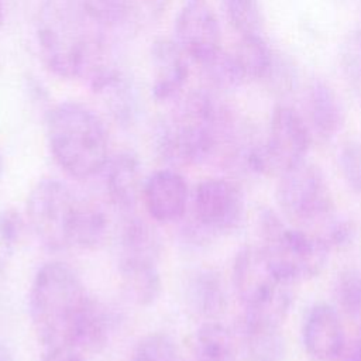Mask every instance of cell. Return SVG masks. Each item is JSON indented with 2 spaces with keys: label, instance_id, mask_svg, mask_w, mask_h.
Listing matches in <instances>:
<instances>
[{
  "label": "cell",
  "instance_id": "obj_24",
  "mask_svg": "<svg viewBox=\"0 0 361 361\" xmlns=\"http://www.w3.org/2000/svg\"><path fill=\"white\" fill-rule=\"evenodd\" d=\"M121 255L140 257L158 261L161 254V238L158 233L142 219L130 217L120 234Z\"/></svg>",
  "mask_w": 361,
  "mask_h": 361
},
{
  "label": "cell",
  "instance_id": "obj_39",
  "mask_svg": "<svg viewBox=\"0 0 361 361\" xmlns=\"http://www.w3.org/2000/svg\"><path fill=\"white\" fill-rule=\"evenodd\" d=\"M0 4H1V0H0Z\"/></svg>",
  "mask_w": 361,
  "mask_h": 361
},
{
  "label": "cell",
  "instance_id": "obj_23",
  "mask_svg": "<svg viewBox=\"0 0 361 361\" xmlns=\"http://www.w3.org/2000/svg\"><path fill=\"white\" fill-rule=\"evenodd\" d=\"M243 336L252 361H282L286 345L279 326L243 320Z\"/></svg>",
  "mask_w": 361,
  "mask_h": 361
},
{
  "label": "cell",
  "instance_id": "obj_36",
  "mask_svg": "<svg viewBox=\"0 0 361 361\" xmlns=\"http://www.w3.org/2000/svg\"><path fill=\"white\" fill-rule=\"evenodd\" d=\"M134 1V13L142 11L145 16L158 17L166 6L168 0H133Z\"/></svg>",
  "mask_w": 361,
  "mask_h": 361
},
{
  "label": "cell",
  "instance_id": "obj_19",
  "mask_svg": "<svg viewBox=\"0 0 361 361\" xmlns=\"http://www.w3.org/2000/svg\"><path fill=\"white\" fill-rule=\"evenodd\" d=\"M186 302L200 317L220 316L227 307V292L220 274L210 268L195 271L186 283Z\"/></svg>",
  "mask_w": 361,
  "mask_h": 361
},
{
  "label": "cell",
  "instance_id": "obj_25",
  "mask_svg": "<svg viewBox=\"0 0 361 361\" xmlns=\"http://www.w3.org/2000/svg\"><path fill=\"white\" fill-rule=\"evenodd\" d=\"M109 221L104 212L93 203L80 202L75 226L73 247L83 250L97 248L106 238Z\"/></svg>",
  "mask_w": 361,
  "mask_h": 361
},
{
  "label": "cell",
  "instance_id": "obj_26",
  "mask_svg": "<svg viewBox=\"0 0 361 361\" xmlns=\"http://www.w3.org/2000/svg\"><path fill=\"white\" fill-rule=\"evenodd\" d=\"M200 66L210 85L219 90H234L245 82L233 52L228 54L221 49Z\"/></svg>",
  "mask_w": 361,
  "mask_h": 361
},
{
  "label": "cell",
  "instance_id": "obj_32",
  "mask_svg": "<svg viewBox=\"0 0 361 361\" xmlns=\"http://www.w3.org/2000/svg\"><path fill=\"white\" fill-rule=\"evenodd\" d=\"M340 63L348 80L361 90V31L350 34L343 42Z\"/></svg>",
  "mask_w": 361,
  "mask_h": 361
},
{
  "label": "cell",
  "instance_id": "obj_8",
  "mask_svg": "<svg viewBox=\"0 0 361 361\" xmlns=\"http://www.w3.org/2000/svg\"><path fill=\"white\" fill-rule=\"evenodd\" d=\"M276 199L288 217L302 223L327 220L333 212V197L323 172L306 161L281 175Z\"/></svg>",
  "mask_w": 361,
  "mask_h": 361
},
{
  "label": "cell",
  "instance_id": "obj_5",
  "mask_svg": "<svg viewBox=\"0 0 361 361\" xmlns=\"http://www.w3.org/2000/svg\"><path fill=\"white\" fill-rule=\"evenodd\" d=\"M233 282L245 307L244 320L281 327L289 312L292 295L289 283L278 275L261 245H247L237 252Z\"/></svg>",
  "mask_w": 361,
  "mask_h": 361
},
{
  "label": "cell",
  "instance_id": "obj_14",
  "mask_svg": "<svg viewBox=\"0 0 361 361\" xmlns=\"http://www.w3.org/2000/svg\"><path fill=\"white\" fill-rule=\"evenodd\" d=\"M312 137L329 141L337 135L344 121L343 103L336 90L322 79H312L303 93L302 113Z\"/></svg>",
  "mask_w": 361,
  "mask_h": 361
},
{
  "label": "cell",
  "instance_id": "obj_17",
  "mask_svg": "<svg viewBox=\"0 0 361 361\" xmlns=\"http://www.w3.org/2000/svg\"><path fill=\"white\" fill-rule=\"evenodd\" d=\"M157 264L155 259L120 255V285L127 299L134 305L149 306L159 298L162 279Z\"/></svg>",
  "mask_w": 361,
  "mask_h": 361
},
{
  "label": "cell",
  "instance_id": "obj_1",
  "mask_svg": "<svg viewBox=\"0 0 361 361\" xmlns=\"http://www.w3.org/2000/svg\"><path fill=\"white\" fill-rule=\"evenodd\" d=\"M104 28L82 0H44L37 21V42L47 68L65 79L87 78L102 71Z\"/></svg>",
  "mask_w": 361,
  "mask_h": 361
},
{
  "label": "cell",
  "instance_id": "obj_30",
  "mask_svg": "<svg viewBox=\"0 0 361 361\" xmlns=\"http://www.w3.org/2000/svg\"><path fill=\"white\" fill-rule=\"evenodd\" d=\"M176 345L165 333H151L135 345L130 361H176Z\"/></svg>",
  "mask_w": 361,
  "mask_h": 361
},
{
  "label": "cell",
  "instance_id": "obj_21",
  "mask_svg": "<svg viewBox=\"0 0 361 361\" xmlns=\"http://www.w3.org/2000/svg\"><path fill=\"white\" fill-rule=\"evenodd\" d=\"M233 55L245 82L267 80L276 58L261 34L240 35V41L235 45Z\"/></svg>",
  "mask_w": 361,
  "mask_h": 361
},
{
  "label": "cell",
  "instance_id": "obj_11",
  "mask_svg": "<svg viewBox=\"0 0 361 361\" xmlns=\"http://www.w3.org/2000/svg\"><path fill=\"white\" fill-rule=\"evenodd\" d=\"M185 55L203 65L221 51V30L204 0H188L175 18V39Z\"/></svg>",
  "mask_w": 361,
  "mask_h": 361
},
{
  "label": "cell",
  "instance_id": "obj_7",
  "mask_svg": "<svg viewBox=\"0 0 361 361\" xmlns=\"http://www.w3.org/2000/svg\"><path fill=\"white\" fill-rule=\"evenodd\" d=\"M80 202L58 179L44 178L34 185L27 197V220L45 248L62 251L73 247Z\"/></svg>",
  "mask_w": 361,
  "mask_h": 361
},
{
  "label": "cell",
  "instance_id": "obj_29",
  "mask_svg": "<svg viewBox=\"0 0 361 361\" xmlns=\"http://www.w3.org/2000/svg\"><path fill=\"white\" fill-rule=\"evenodd\" d=\"M334 295L340 307L350 316L361 314V272L345 269L337 275Z\"/></svg>",
  "mask_w": 361,
  "mask_h": 361
},
{
  "label": "cell",
  "instance_id": "obj_2",
  "mask_svg": "<svg viewBox=\"0 0 361 361\" xmlns=\"http://www.w3.org/2000/svg\"><path fill=\"white\" fill-rule=\"evenodd\" d=\"M231 134V118L209 92L195 90L155 130V147L173 165L202 164Z\"/></svg>",
  "mask_w": 361,
  "mask_h": 361
},
{
  "label": "cell",
  "instance_id": "obj_16",
  "mask_svg": "<svg viewBox=\"0 0 361 361\" xmlns=\"http://www.w3.org/2000/svg\"><path fill=\"white\" fill-rule=\"evenodd\" d=\"M106 192L117 209L131 210L142 195L141 166L137 157L131 152H120L109 157L103 171Z\"/></svg>",
  "mask_w": 361,
  "mask_h": 361
},
{
  "label": "cell",
  "instance_id": "obj_28",
  "mask_svg": "<svg viewBox=\"0 0 361 361\" xmlns=\"http://www.w3.org/2000/svg\"><path fill=\"white\" fill-rule=\"evenodd\" d=\"M89 16L104 30L124 24L134 13L133 0H82Z\"/></svg>",
  "mask_w": 361,
  "mask_h": 361
},
{
  "label": "cell",
  "instance_id": "obj_33",
  "mask_svg": "<svg viewBox=\"0 0 361 361\" xmlns=\"http://www.w3.org/2000/svg\"><path fill=\"white\" fill-rule=\"evenodd\" d=\"M21 221L13 210L0 212V271L8 264L18 235H20Z\"/></svg>",
  "mask_w": 361,
  "mask_h": 361
},
{
  "label": "cell",
  "instance_id": "obj_27",
  "mask_svg": "<svg viewBox=\"0 0 361 361\" xmlns=\"http://www.w3.org/2000/svg\"><path fill=\"white\" fill-rule=\"evenodd\" d=\"M230 25L240 35L261 34L262 14L258 0H221Z\"/></svg>",
  "mask_w": 361,
  "mask_h": 361
},
{
  "label": "cell",
  "instance_id": "obj_38",
  "mask_svg": "<svg viewBox=\"0 0 361 361\" xmlns=\"http://www.w3.org/2000/svg\"><path fill=\"white\" fill-rule=\"evenodd\" d=\"M188 361H196V360H193V358H190V360H188Z\"/></svg>",
  "mask_w": 361,
  "mask_h": 361
},
{
  "label": "cell",
  "instance_id": "obj_37",
  "mask_svg": "<svg viewBox=\"0 0 361 361\" xmlns=\"http://www.w3.org/2000/svg\"><path fill=\"white\" fill-rule=\"evenodd\" d=\"M344 361H361V330L351 343L348 350H344Z\"/></svg>",
  "mask_w": 361,
  "mask_h": 361
},
{
  "label": "cell",
  "instance_id": "obj_4",
  "mask_svg": "<svg viewBox=\"0 0 361 361\" xmlns=\"http://www.w3.org/2000/svg\"><path fill=\"white\" fill-rule=\"evenodd\" d=\"M47 138L56 164L76 179L100 173L109 159L103 121L87 106L62 102L47 113Z\"/></svg>",
  "mask_w": 361,
  "mask_h": 361
},
{
  "label": "cell",
  "instance_id": "obj_35",
  "mask_svg": "<svg viewBox=\"0 0 361 361\" xmlns=\"http://www.w3.org/2000/svg\"><path fill=\"white\" fill-rule=\"evenodd\" d=\"M42 361H87V357L72 345H58L48 348Z\"/></svg>",
  "mask_w": 361,
  "mask_h": 361
},
{
  "label": "cell",
  "instance_id": "obj_13",
  "mask_svg": "<svg viewBox=\"0 0 361 361\" xmlns=\"http://www.w3.org/2000/svg\"><path fill=\"white\" fill-rule=\"evenodd\" d=\"M302 340L313 358L331 361L343 355L345 334L334 307L327 303L312 306L303 322Z\"/></svg>",
  "mask_w": 361,
  "mask_h": 361
},
{
  "label": "cell",
  "instance_id": "obj_12",
  "mask_svg": "<svg viewBox=\"0 0 361 361\" xmlns=\"http://www.w3.org/2000/svg\"><path fill=\"white\" fill-rule=\"evenodd\" d=\"M188 183L173 169L151 173L142 186V199L149 216L159 223L180 220L188 206Z\"/></svg>",
  "mask_w": 361,
  "mask_h": 361
},
{
  "label": "cell",
  "instance_id": "obj_34",
  "mask_svg": "<svg viewBox=\"0 0 361 361\" xmlns=\"http://www.w3.org/2000/svg\"><path fill=\"white\" fill-rule=\"evenodd\" d=\"M329 248H344L348 247L355 237V227L351 220L345 217L327 219L324 234L320 235Z\"/></svg>",
  "mask_w": 361,
  "mask_h": 361
},
{
  "label": "cell",
  "instance_id": "obj_22",
  "mask_svg": "<svg viewBox=\"0 0 361 361\" xmlns=\"http://www.w3.org/2000/svg\"><path fill=\"white\" fill-rule=\"evenodd\" d=\"M192 354L196 361H235V344L227 327L207 322L193 334Z\"/></svg>",
  "mask_w": 361,
  "mask_h": 361
},
{
  "label": "cell",
  "instance_id": "obj_10",
  "mask_svg": "<svg viewBox=\"0 0 361 361\" xmlns=\"http://www.w3.org/2000/svg\"><path fill=\"white\" fill-rule=\"evenodd\" d=\"M312 133L300 111L288 106L274 107L268 138L264 142L268 173H283L306 161Z\"/></svg>",
  "mask_w": 361,
  "mask_h": 361
},
{
  "label": "cell",
  "instance_id": "obj_3",
  "mask_svg": "<svg viewBox=\"0 0 361 361\" xmlns=\"http://www.w3.org/2000/svg\"><path fill=\"white\" fill-rule=\"evenodd\" d=\"M90 299L79 275L68 264H44L34 276L28 299L38 341L47 348L71 345Z\"/></svg>",
  "mask_w": 361,
  "mask_h": 361
},
{
  "label": "cell",
  "instance_id": "obj_6",
  "mask_svg": "<svg viewBox=\"0 0 361 361\" xmlns=\"http://www.w3.org/2000/svg\"><path fill=\"white\" fill-rule=\"evenodd\" d=\"M259 234L261 247L289 285L317 276L327 264L330 248L320 235L288 226L272 210L261 212Z\"/></svg>",
  "mask_w": 361,
  "mask_h": 361
},
{
  "label": "cell",
  "instance_id": "obj_18",
  "mask_svg": "<svg viewBox=\"0 0 361 361\" xmlns=\"http://www.w3.org/2000/svg\"><path fill=\"white\" fill-rule=\"evenodd\" d=\"M92 89L103 97L110 114L121 126H130L137 116V97L127 76L120 71L104 66L90 79Z\"/></svg>",
  "mask_w": 361,
  "mask_h": 361
},
{
  "label": "cell",
  "instance_id": "obj_20",
  "mask_svg": "<svg viewBox=\"0 0 361 361\" xmlns=\"http://www.w3.org/2000/svg\"><path fill=\"white\" fill-rule=\"evenodd\" d=\"M114 326L116 317L113 312L92 298L76 327L71 345L86 355L99 353L110 341Z\"/></svg>",
  "mask_w": 361,
  "mask_h": 361
},
{
  "label": "cell",
  "instance_id": "obj_9",
  "mask_svg": "<svg viewBox=\"0 0 361 361\" xmlns=\"http://www.w3.org/2000/svg\"><path fill=\"white\" fill-rule=\"evenodd\" d=\"M193 213L200 231L206 234L231 233L243 223L245 213L244 195L228 179H204L195 189Z\"/></svg>",
  "mask_w": 361,
  "mask_h": 361
},
{
  "label": "cell",
  "instance_id": "obj_31",
  "mask_svg": "<svg viewBox=\"0 0 361 361\" xmlns=\"http://www.w3.org/2000/svg\"><path fill=\"white\" fill-rule=\"evenodd\" d=\"M338 168L348 188L361 195V144L351 141L340 148Z\"/></svg>",
  "mask_w": 361,
  "mask_h": 361
},
{
  "label": "cell",
  "instance_id": "obj_15",
  "mask_svg": "<svg viewBox=\"0 0 361 361\" xmlns=\"http://www.w3.org/2000/svg\"><path fill=\"white\" fill-rule=\"evenodd\" d=\"M185 52L172 39L159 38L151 47L152 96L157 102L176 99L182 92L189 68Z\"/></svg>",
  "mask_w": 361,
  "mask_h": 361
}]
</instances>
